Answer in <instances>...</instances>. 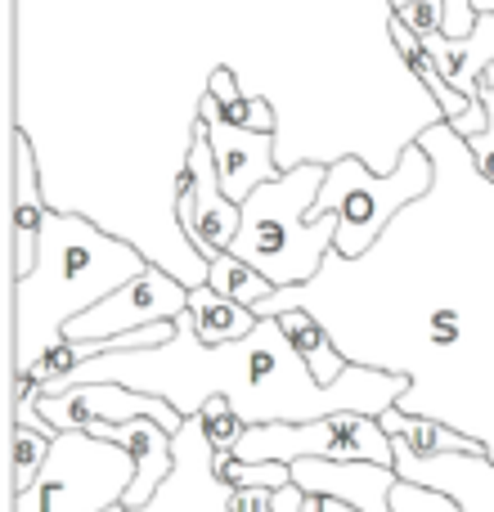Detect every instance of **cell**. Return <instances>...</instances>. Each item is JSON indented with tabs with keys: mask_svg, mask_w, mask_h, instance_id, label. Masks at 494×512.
<instances>
[{
	"mask_svg": "<svg viewBox=\"0 0 494 512\" xmlns=\"http://www.w3.org/2000/svg\"><path fill=\"white\" fill-rule=\"evenodd\" d=\"M104 512H131V508H126V504H113V508H104Z\"/></svg>",
	"mask_w": 494,
	"mask_h": 512,
	"instance_id": "30",
	"label": "cell"
},
{
	"mask_svg": "<svg viewBox=\"0 0 494 512\" xmlns=\"http://www.w3.org/2000/svg\"><path fill=\"white\" fill-rule=\"evenodd\" d=\"M400 23H409L418 36H432V32H445V0H414L405 9H391Z\"/></svg>",
	"mask_w": 494,
	"mask_h": 512,
	"instance_id": "26",
	"label": "cell"
},
{
	"mask_svg": "<svg viewBox=\"0 0 494 512\" xmlns=\"http://www.w3.org/2000/svg\"><path fill=\"white\" fill-rule=\"evenodd\" d=\"M149 256L113 239L95 221L50 212L41 230V261L27 279H14V378L63 337V328L95 301L149 270Z\"/></svg>",
	"mask_w": 494,
	"mask_h": 512,
	"instance_id": "2",
	"label": "cell"
},
{
	"mask_svg": "<svg viewBox=\"0 0 494 512\" xmlns=\"http://www.w3.org/2000/svg\"><path fill=\"white\" fill-rule=\"evenodd\" d=\"M207 283H212L216 292H225V297H234V301H243V306H261V301H270L274 292V283L265 279L261 270H252V265L243 261V256H234V252H221L216 261H207Z\"/></svg>",
	"mask_w": 494,
	"mask_h": 512,
	"instance_id": "21",
	"label": "cell"
},
{
	"mask_svg": "<svg viewBox=\"0 0 494 512\" xmlns=\"http://www.w3.org/2000/svg\"><path fill=\"white\" fill-rule=\"evenodd\" d=\"M212 459H216V450L207 445L198 418H189L185 432L176 436V472L158 490L167 512H230V486L216 477ZM144 512H153V508L144 504Z\"/></svg>",
	"mask_w": 494,
	"mask_h": 512,
	"instance_id": "11",
	"label": "cell"
},
{
	"mask_svg": "<svg viewBox=\"0 0 494 512\" xmlns=\"http://www.w3.org/2000/svg\"><path fill=\"white\" fill-rule=\"evenodd\" d=\"M135 459L90 432H59L54 454L32 490L14 495V512H104L126 504Z\"/></svg>",
	"mask_w": 494,
	"mask_h": 512,
	"instance_id": "5",
	"label": "cell"
},
{
	"mask_svg": "<svg viewBox=\"0 0 494 512\" xmlns=\"http://www.w3.org/2000/svg\"><path fill=\"white\" fill-rule=\"evenodd\" d=\"M198 427H203V436H207V445H212L216 454H234V445H239V436L247 432V423H243V414L230 405L225 396H212L203 409H198Z\"/></svg>",
	"mask_w": 494,
	"mask_h": 512,
	"instance_id": "24",
	"label": "cell"
},
{
	"mask_svg": "<svg viewBox=\"0 0 494 512\" xmlns=\"http://www.w3.org/2000/svg\"><path fill=\"white\" fill-rule=\"evenodd\" d=\"M41 198V171H36V149L23 131L14 135V279H27L41 261V230H45Z\"/></svg>",
	"mask_w": 494,
	"mask_h": 512,
	"instance_id": "15",
	"label": "cell"
},
{
	"mask_svg": "<svg viewBox=\"0 0 494 512\" xmlns=\"http://www.w3.org/2000/svg\"><path fill=\"white\" fill-rule=\"evenodd\" d=\"M432 185L436 162L418 140L400 153L387 176H378L360 158L342 153V158L328 162V180L315 198V216H337V256H364L409 203L432 194Z\"/></svg>",
	"mask_w": 494,
	"mask_h": 512,
	"instance_id": "4",
	"label": "cell"
},
{
	"mask_svg": "<svg viewBox=\"0 0 494 512\" xmlns=\"http://www.w3.org/2000/svg\"><path fill=\"white\" fill-rule=\"evenodd\" d=\"M481 86H494V63L486 68V77H481Z\"/></svg>",
	"mask_w": 494,
	"mask_h": 512,
	"instance_id": "28",
	"label": "cell"
},
{
	"mask_svg": "<svg viewBox=\"0 0 494 512\" xmlns=\"http://www.w3.org/2000/svg\"><path fill=\"white\" fill-rule=\"evenodd\" d=\"M72 382H122L135 391L171 400L185 418H194L212 396H225L243 414L247 427L256 423H315L328 414H373L382 418L400 405L409 391V373L351 364L337 382H319L306 369L292 342L283 337L279 319L261 315V324L230 346H207L198 337L189 310L176 319V337L149 351H113L72 369L68 378L36 391H63Z\"/></svg>",
	"mask_w": 494,
	"mask_h": 512,
	"instance_id": "1",
	"label": "cell"
},
{
	"mask_svg": "<svg viewBox=\"0 0 494 512\" xmlns=\"http://www.w3.org/2000/svg\"><path fill=\"white\" fill-rule=\"evenodd\" d=\"M301 512H324V499H319V495H306V499H301Z\"/></svg>",
	"mask_w": 494,
	"mask_h": 512,
	"instance_id": "27",
	"label": "cell"
},
{
	"mask_svg": "<svg viewBox=\"0 0 494 512\" xmlns=\"http://www.w3.org/2000/svg\"><path fill=\"white\" fill-rule=\"evenodd\" d=\"M382 427H387L391 441L405 445L414 459H436V454H490L477 436H463L459 427L405 414V409H387V414H382Z\"/></svg>",
	"mask_w": 494,
	"mask_h": 512,
	"instance_id": "18",
	"label": "cell"
},
{
	"mask_svg": "<svg viewBox=\"0 0 494 512\" xmlns=\"http://www.w3.org/2000/svg\"><path fill=\"white\" fill-rule=\"evenodd\" d=\"M279 328H283V337L292 342V351L306 360V369L315 373L319 382H337L346 369H351V360H346L342 351H337V342H333V333L324 328V319L315 315V310H306V306H288V310H279Z\"/></svg>",
	"mask_w": 494,
	"mask_h": 512,
	"instance_id": "17",
	"label": "cell"
},
{
	"mask_svg": "<svg viewBox=\"0 0 494 512\" xmlns=\"http://www.w3.org/2000/svg\"><path fill=\"white\" fill-rule=\"evenodd\" d=\"M54 427H23L14 423V436H9V468H14V495L36 486V477L45 472L54 454Z\"/></svg>",
	"mask_w": 494,
	"mask_h": 512,
	"instance_id": "22",
	"label": "cell"
},
{
	"mask_svg": "<svg viewBox=\"0 0 494 512\" xmlns=\"http://www.w3.org/2000/svg\"><path fill=\"white\" fill-rule=\"evenodd\" d=\"M189 310V283L180 274L162 270L158 261L144 274H135L131 283H122L117 292H108L104 301L77 315L63 337H77V342H99V337H122V333H140L153 324H176Z\"/></svg>",
	"mask_w": 494,
	"mask_h": 512,
	"instance_id": "8",
	"label": "cell"
},
{
	"mask_svg": "<svg viewBox=\"0 0 494 512\" xmlns=\"http://www.w3.org/2000/svg\"><path fill=\"white\" fill-rule=\"evenodd\" d=\"M36 409L54 432H86L90 423H131V418H158L171 432H185L189 418L171 400L153 391H135L122 382H72L63 391H36Z\"/></svg>",
	"mask_w": 494,
	"mask_h": 512,
	"instance_id": "9",
	"label": "cell"
},
{
	"mask_svg": "<svg viewBox=\"0 0 494 512\" xmlns=\"http://www.w3.org/2000/svg\"><path fill=\"white\" fill-rule=\"evenodd\" d=\"M176 221H180V234L189 239V248L203 256V261H216L221 252H230L243 225V207L221 189L212 140H207V126L198 117H194V131H189L185 162H180Z\"/></svg>",
	"mask_w": 494,
	"mask_h": 512,
	"instance_id": "7",
	"label": "cell"
},
{
	"mask_svg": "<svg viewBox=\"0 0 494 512\" xmlns=\"http://www.w3.org/2000/svg\"><path fill=\"white\" fill-rule=\"evenodd\" d=\"M423 45L441 63L445 81L454 90H463L468 99H481V77H486V68L494 63V14H481L472 36L432 32V36H423Z\"/></svg>",
	"mask_w": 494,
	"mask_h": 512,
	"instance_id": "16",
	"label": "cell"
},
{
	"mask_svg": "<svg viewBox=\"0 0 494 512\" xmlns=\"http://www.w3.org/2000/svg\"><path fill=\"white\" fill-rule=\"evenodd\" d=\"M234 459L243 463H283L297 459H333V463H378L396 468V445H391L382 418L373 414H328L315 423H256L234 445Z\"/></svg>",
	"mask_w": 494,
	"mask_h": 512,
	"instance_id": "6",
	"label": "cell"
},
{
	"mask_svg": "<svg viewBox=\"0 0 494 512\" xmlns=\"http://www.w3.org/2000/svg\"><path fill=\"white\" fill-rule=\"evenodd\" d=\"M387 32H391V45H396L400 63L414 72L418 86H423L427 95H432V104L441 108V122H450L454 131L463 135V140H472V135L486 131V122H490V117H486V104H481V99H468L463 90H454L450 81H445L441 63L432 59V50L423 45V36H418L409 23H400L396 14H391Z\"/></svg>",
	"mask_w": 494,
	"mask_h": 512,
	"instance_id": "14",
	"label": "cell"
},
{
	"mask_svg": "<svg viewBox=\"0 0 494 512\" xmlns=\"http://www.w3.org/2000/svg\"><path fill=\"white\" fill-rule=\"evenodd\" d=\"M396 472H400V481H418V486L445 490L450 499H459L463 512H494V459L490 454H436V459H414L405 445H396Z\"/></svg>",
	"mask_w": 494,
	"mask_h": 512,
	"instance_id": "13",
	"label": "cell"
},
{
	"mask_svg": "<svg viewBox=\"0 0 494 512\" xmlns=\"http://www.w3.org/2000/svg\"><path fill=\"white\" fill-rule=\"evenodd\" d=\"M207 95L221 104V117L230 126H243V131H265L274 135V126H279V117H274L270 99L261 95H247V90L239 86V77H234L230 68H216L212 81H207Z\"/></svg>",
	"mask_w": 494,
	"mask_h": 512,
	"instance_id": "20",
	"label": "cell"
},
{
	"mask_svg": "<svg viewBox=\"0 0 494 512\" xmlns=\"http://www.w3.org/2000/svg\"><path fill=\"white\" fill-rule=\"evenodd\" d=\"M212 468L230 490H283V486H292V468H283V463H243V459H234V454H216Z\"/></svg>",
	"mask_w": 494,
	"mask_h": 512,
	"instance_id": "23",
	"label": "cell"
},
{
	"mask_svg": "<svg viewBox=\"0 0 494 512\" xmlns=\"http://www.w3.org/2000/svg\"><path fill=\"white\" fill-rule=\"evenodd\" d=\"M391 508L396 512H463L459 499H450L445 490L418 486V481H396V490H391Z\"/></svg>",
	"mask_w": 494,
	"mask_h": 512,
	"instance_id": "25",
	"label": "cell"
},
{
	"mask_svg": "<svg viewBox=\"0 0 494 512\" xmlns=\"http://www.w3.org/2000/svg\"><path fill=\"white\" fill-rule=\"evenodd\" d=\"M189 319H194L198 337H203L207 346H230V342H239V337H247L256 324H261V315H256L252 306H243V301L216 292L212 283L189 288Z\"/></svg>",
	"mask_w": 494,
	"mask_h": 512,
	"instance_id": "19",
	"label": "cell"
},
{
	"mask_svg": "<svg viewBox=\"0 0 494 512\" xmlns=\"http://www.w3.org/2000/svg\"><path fill=\"white\" fill-rule=\"evenodd\" d=\"M86 432L99 436V441L122 445V450L135 459V481H131V490H126V508H144L162 486H167L171 472H176V432H171V427H162L158 418H131V423H90Z\"/></svg>",
	"mask_w": 494,
	"mask_h": 512,
	"instance_id": "12",
	"label": "cell"
},
{
	"mask_svg": "<svg viewBox=\"0 0 494 512\" xmlns=\"http://www.w3.org/2000/svg\"><path fill=\"white\" fill-rule=\"evenodd\" d=\"M387 5L391 9H405V5H414V0H387Z\"/></svg>",
	"mask_w": 494,
	"mask_h": 512,
	"instance_id": "29",
	"label": "cell"
},
{
	"mask_svg": "<svg viewBox=\"0 0 494 512\" xmlns=\"http://www.w3.org/2000/svg\"><path fill=\"white\" fill-rule=\"evenodd\" d=\"M198 122L207 126V140H212V158H216V171H221V189L239 207L283 171L279 149H274V135L230 126L221 117V104H216L207 90H203V99H198Z\"/></svg>",
	"mask_w": 494,
	"mask_h": 512,
	"instance_id": "10",
	"label": "cell"
},
{
	"mask_svg": "<svg viewBox=\"0 0 494 512\" xmlns=\"http://www.w3.org/2000/svg\"><path fill=\"white\" fill-rule=\"evenodd\" d=\"M324 180L328 162L301 158L243 203V225L230 252L261 270L274 288H301L333 256L337 216H315Z\"/></svg>",
	"mask_w": 494,
	"mask_h": 512,
	"instance_id": "3",
	"label": "cell"
}]
</instances>
